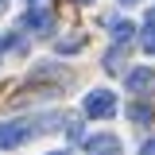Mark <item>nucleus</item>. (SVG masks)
<instances>
[{"label": "nucleus", "mask_w": 155, "mask_h": 155, "mask_svg": "<svg viewBox=\"0 0 155 155\" xmlns=\"http://www.w3.org/2000/svg\"><path fill=\"white\" fill-rule=\"evenodd\" d=\"M151 116H155V109L143 105V101H132V105H128V120H136V124H147Z\"/></svg>", "instance_id": "nucleus-6"}, {"label": "nucleus", "mask_w": 155, "mask_h": 155, "mask_svg": "<svg viewBox=\"0 0 155 155\" xmlns=\"http://www.w3.org/2000/svg\"><path fill=\"white\" fill-rule=\"evenodd\" d=\"M140 47L147 51V54H155V23L147 19V27H143V35H140Z\"/></svg>", "instance_id": "nucleus-8"}, {"label": "nucleus", "mask_w": 155, "mask_h": 155, "mask_svg": "<svg viewBox=\"0 0 155 155\" xmlns=\"http://www.w3.org/2000/svg\"><path fill=\"white\" fill-rule=\"evenodd\" d=\"M151 23H155V8H151Z\"/></svg>", "instance_id": "nucleus-16"}, {"label": "nucleus", "mask_w": 155, "mask_h": 155, "mask_svg": "<svg viewBox=\"0 0 155 155\" xmlns=\"http://www.w3.org/2000/svg\"><path fill=\"white\" fill-rule=\"evenodd\" d=\"M105 70L109 74H120V51H109L105 54Z\"/></svg>", "instance_id": "nucleus-10"}, {"label": "nucleus", "mask_w": 155, "mask_h": 155, "mask_svg": "<svg viewBox=\"0 0 155 155\" xmlns=\"http://www.w3.org/2000/svg\"><path fill=\"white\" fill-rule=\"evenodd\" d=\"M66 136H70V143H78L81 140V124L78 120H66Z\"/></svg>", "instance_id": "nucleus-11"}, {"label": "nucleus", "mask_w": 155, "mask_h": 155, "mask_svg": "<svg viewBox=\"0 0 155 155\" xmlns=\"http://www.w3.org/2000/svg\"><path fill=\"white\" fill-rule=\"evenodd\" d=\"M120 4H136V0H120Z\"/></svg>", "instance_id": "nucleus-15"}, {"label": "nucleus", "mask_w": 155, "mask_h": 155, "mask_svg": "<svg viewBox=\"0 0 155 155\" xmlns=\"http://www.w3.org/2000/svg\"><path fill=\"white\" fill-rule=\"evenodd\" d=\"M140 155H155V140H147V143L140 147Z\"/></svg>", "instance_id": "nucleus-12"}, {"label": "nucleus", "mask_w": 155, "mask_h": 155, "mask_svg": "<svg viewBox=\"0 0 155 155\" xmlns=\"http://www.w3.org/2000/svg\"><path fill=\"white\" fill-rule=\"evenodd\" d=\"M78 4H93V0H78Z\"/></svg>", "instance_id": "nucleus-14"}, {"label": "nucleus", "mask_w": 155, "mask_h": 155, "mask_svg": "<svg viewBox=\"0 0 155 155\" xmlns=\"http://www.w3.org/2000/svg\"><path fill=\"white\" fill-rule=\"evenodd\" d=\"M85 147H89V155H120V140L109 136V132H101V136H89Z\"/></svg>", "instance_id": "nucleus-5"}, {"label": "nucleus", "mask_w": 155, "mask_h": 155, "mask_svg": "<svg viewBox=\"0 0 155 155\" xmlns=\"http://www.w3.org/2000/svg\"><path fill=\"white\" fill-rule=\"evenodd\" d=\"M23 27H31V31H39V35H51L54 31V12L51 8H27V16H23Z\"/></svg>", "instance_id": "nucleus-3"}, {"label": "nucleus", "mask_w": 155, "mask_h": 155, "mask_svg": "<svg viewBox=\"0 0 155 155\" xmlns=\"http://www.w3.org/2000/svg\"><path fill=\"white\" fill-rule=\"evenodd\" d=\"M109 27H113V39L116 43H128L132 39V23H124V19H105Z\"/></svg>", "instance_id": "nucleus-7"}, {"label": "nucleus", "mask_w": 155, "mask_h": 155, "mask_svg": "<svg viewBox=\"0 0 155 155\" xmlns=\"http://www.w3.org/2000/svg\"><path fill=\"white\" fill-rule=\"evenodd\" d=\"M85 47V39H62L58 43V54H70V51H81Z\"/></svg>", "instance_id": "nucleus-9"}, {"label": "nucleus", "mask_w": 155, "mask_h": 155, "mask_svg": "<svg viewBox=\"0 0 155 155\" xmlns=\"http://www.w3.org/2000/svg\"><path fill=\"white\" fill-rule=\"evenodd\" d=\"M113 113H116V93H113V89H93V93L85 97V116L109 120Z\"/></svg>", "instance_id": "nucleus-1"}, {"label": "nucleus", "mask_w": 155, "mask_h": 155, "mask_svg": "<svg viewBox=\"0 0 155 155\" xmlns=\"http://www.w3.org/2000/svg\"><path fill=\"white\" fill-rule=\"evenodd\" d=\"M128 89L132 93H147V89H155V70L151 66H136V70H128Z\"/></svg>", "instance_id": "nucleus-4"}, {"label": "nucleus", "mask_w": 155, "mask_h": 155, "mask_svg": "<svg viewBox=\"0 0 155 155\" xmlns=\"http://www.w3.org/2000/svg\"><path fill=\"white\" fill-rule=\"evenodd\" d=\"M47 155H70V151H47Z\"/></svg>", "instance_id": "nucleus-13"}, {"label": "nucleus", "mask_w": 155, "mask_h": 155, "mask_svg": "<svg viewBox=\"0 0 155 155\" xmlns=\"http://www.w3.org/2000/svg\"><path fill=\"white\" fill-rule=\"evenodd\" d=\"M27 136H35V124L31 120H8V124H0V151L19 147Z\"/></svg>", "instance_id": "nucleus-2"}, {"label": "nucleus", "mask_w": 155, "mask_h": 155, "mask_svg": "<svg viewBox=\"0 0 155 155\" xmlns=\"http://www.w3.org/2000/svg\"><path fill=\"white\" fill-rule=\"evenodd\" d=\"M31 4H35V0H31Z\"/></svg>", "instance_id": "nucleus-17"}]
</instances>
